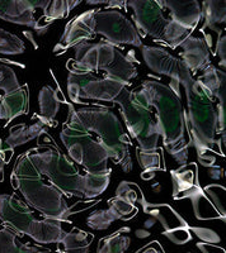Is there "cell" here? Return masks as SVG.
Wrapping results in <instances>:
<instances>
[{"instance_id":"obj_41","label":"cell","mask_w":226,"mask_h":253,"mask_svg":"<svg viewBox=\"0 0 226 253\" xmlns=\"http://www.w3.org/2000/svg\"><path fill=\"white\" fill-rule=\"evenodd\" d=\"M44 253H45V252H44Z\"/></svg>"},{"instance_id":"obj_40","label":"cell","mask_w":226,"mask_h":253,"mask_svg":"<svg viewBox=\"0 0 226 253\" xmlns=\"http://www.w3.org/2000/svg\"><path fill=\"white\" fill-rule=\"evenodd\" d=\"M155 224V220H154V219H150V220H148L146 221V227H151V225H154Z\"/></svg>"},{"instance_id":"obj_9","label":"cell","mask_w":226,"mask_h":253,"mask_svg":"<svg viewBox=\"0 0 226 253\" xmlns=\"http://www.w3.org/2000/svg\"><path fill=\"white\" fill-rule=\"evenodd\" d=\"M0 220L20 237L27 234L42 245L57 243L66 233L61 227V221L50 219L37 220L28 205L20 202L15 195H0Z\"/></svg>"},{"instance_id":"obj_2","label":"cell","mask_w":226,"mask_h":253,"mask_svg":"<svg viewBox=\"0 0 226 253\" xmlns=\"http://www.w3.org/2000/svg\"><path fill=\"white\" fill-rule=\"evenodd\" d=\"M29 161L42 176H46L51 185L69 196L81 199H93L107 190L111 172L79 173L74 162H71L57 147L41 146L27 151Z\"/></svg>"},{"instance_id":"obj_12","label":"cell","mask_w":226,"mask_h":253,"mask_svg":"<svg viewBox=\"0 0 226 253\" xmlns=\"http://www.w3.org/2000/svg\"><path fill=\"white\" fill-rule=\"evenodd\" d=\"M142 56L146 65L153 72H157L160 75L170 78V87L174 94L182 98L180 95V86H184L186 84L193 81V74L189 71L186 63L182 60L173 57L167 49L162 47H153L142 44Z\"/></svg>"},{"instance_id":"obj_7","label":"cell","mask_w":226,"mask_h":253,"mask_svg":"<svg viewBox=\"0 0 226 253\" xmlns=\"http://www.w3.org/2000/svg\"><path fill=\"white\" fill-rule=\"evenodd\" d=\"M80 124L90 133L97 134V141L105 147L110 160L119 165L125 172L132 170L130 156V138L117 115L108 108L88 107L76 110Z\"/></svg>"},{"instance_id":"obj_20","label":"cell","mask_w":226,"mask_h":253,"mask_svg":"<svg viewBox=\"0 0 226 253\" xmlns=\"http://www.w3.org/2000/svg\"><path fill=\"white\" fill-rule=\"evenodd\" d=\"M29 109V90L28 85L18 87L17 90L1 96L0 100V119L12 122L19 115L28 113ZM6 123V126H8Z\"/></svg>"},{"instance_id":"obj_21","label":"cell","mask_w":226,"mask_h":253,"mask_svg":"<svg viewBox=\"0 0 226 253\" xmlns=\"http://www.w3.org/2000/svg\"><path fill=\"white\" fill-rule=\"evenodd\" d=\"M142 205V209L146 214L153 216L154 220H159L163 225L164 232H170V230L178 229V228H188L187 223L179 214L168 204H151L145 199L144 194L140 200Z\"/></svg>"},{"instance_id":"obj_37","label":"cell","mask_w":226,"mask_h":253,"mask_svg":"<svg viewBox=\"0 0 226 253\" xmlns=\"http://www.w3.org/2000/svg\"><path fill=\"white\" fill-rule=\"evenodd\" d=\"M136 253H166L163 247L160 246V243L158 241L150 242L149 245H146L145 247L141 248V250L137 251Z\"/></svg>"},{"instance_id":"obj_6","label":"cell","mask_w":226,"mask_h":253,"mask_svg":"<svg viewBox=\"0 0 226 253\" xmlns=\"http://www.w3.org/2000/svg\"><path fill=\"white\" fill-rule=\"evenodd\" d=\"M113 103L119 107L128 133L139 143L136 156L140 166L149 172L164 170V166L160 165L162 157L158 152L160 134L151 109L142 107L133 100L127 87L122 90Z\"/></svg>"},{"instance_id":"obj_39","label":"cell","mask_w":226,"mask_h":253,"mask_svg":"<svg viewBox=\"0 0 226 253\" xmlns=\"http://www.w3.org/2000/svg\"><path fill=\"white\" fill-rule=\"evenodd\" d=\"M4 162L0 161V182L4 180Z\"/></svg>"},{"instance_id":"obj_34","label":"cell","mask_w":226,"mask_h":253,"mask_svg":"<svg viewBox=\"0 0 226 253\" xmlns=\"http://www.w3.org/2000/svg\"><path fill=\"white\" fill-rule=\"evenodd\" d=\"M189 230L196 233V236L205 243H219L220 242V237L218 233H215L214 230L207 229V228H198V227H189Z\"/></svg>"},{"instance_id":"obj_13","label":"cell","mask_w":226,"mask_h":253,"mask_svg":"<svg viewBox=\"0 0 226 253\" xmlns=\"http://www.w3.org/2000/svg\"><path fill=\"white\" fill-rule=\"evenodd\" d=\"M94 32L96 35H102L107 42L118 46V44H131V46L142 47L141 36L137 29L125 15L118 10H99L94 13Z\"/></svg>"},{"instance_id":"obj_25","label":"cell","mask_w":226,"mask_h":253,"mask_svg":"<svg viewBox=\"0 0 226 253\" xmlns=\"http://www.w3.org/2000/svg\"><path fill=\"white\" fill-rule=\"evenodd\" d=\"M226 3L225 0H207L203 1L202 9H201V19L203 18V26L201 32L210 28L218 33V36L223 35V29L219 28L218 24L226 22Z\"/></svg>"},{"instance_id":"obj_36","label":"cell","mask_w":226,"mask_h":253,"mask_svg":"<svg viewBox=\"0 0 226 253\" xmlns=\"http://www.w3.org/2000/svg\"><path fill=\"white\" fill-rule=\"evenodd\" d=\"M197 248L202 253H226L224 248L216 245H211V243H205V242L197 243Z\"/></svg>"},{"instance_id":"obj_22","label":"cell","mask_w":226,"mask_h":253,"mask_svg":"<svg viewBox=\"0 0 226 253\" xmlns=\"http://www.w3.org/2000/svg\"><path fill=\"white\" fill-rule=\"evenodd\" d=\"M173 178V198L182 199L183 195L188 193L189 190L198 186L197 165L184 164L178 170L171 171Z\"/></svg>"},{"instance_id":"obj_16","label":"cell","mask_w":226,"mask_h":253,"mask_svg":"<svg viewBox=\"0 0 226 253\" xmlns=\"http://www.w3.org/2000/svg\"><path fill=\"white\" fill-rule=\"evenodd\" d=\"M200 84L209 91L212 98H218V115H219V129L220 133L225 130L226 119V75L225 71L215 67L214 65H209L203 70V74L198 79Z\"/></svg>"},{"instance_id":"obj_32","label":"cell","mask_w":226,"mask_h":253,"mask_svg":"<svg viewBox=\"0 0 226 253\" xmlns=\"http://www.w3.org/2000/svg\"><path fill=\"white\" fill-rule=\"evenodd\" d=\"M205 193H207V195L210 196V200H211L212 204L215 205V208L218 209L219 214L225 219V187L221 186V185L214 184V185H209L203 189Z\"/></svg>"},{"instance_id":"obj_8","label":"cell","mask_w":226,"mask_h":253,"mask_svg":"<svg viewBox=\"0 0 226 253\" xmlns=\"http://www.w3.org/2000/svg\"><path fill=\"white\" fill-rule=\"evenodd\" d=\"M67 108L69 114L62 124L60 138L71 160L81 165L89 173H106L111 171L108 169L110 155L107 150L81 126L75 108L71 104H67Z\"/></svg>"},{"instance_id":"obj_14","label":"cell","mask_w":226,"mask_h":253,"mask_svg":"<svg viewBox=\"0 0 226 253\" xmlns=\"http://www.w3.org/2000/svg\"><path fill=\"white\" fill-rule=\"evenodd\" d=\"M94 13L96 9H90L87 12L81 13L70 20L65 26L64 35L61 36L60 42L55 46L54 52L64 53L71 47L78 46L81 42H88L96 37L94 32Z\"/></svg>"},{"instance_id":"obj_31","label":"cell","mask_w":226,"mask_h":253,"mask_svg":"<svg viewBox=\"0 0 226 253\" xmlns=\"http://www.w3.org/2000/svg\"><path fill=\"white\" fill-rule=\"evenodd\" d=\"M20 87L18 83L17 75H15L14 70L8 65L0 63V90L5 91V94L12 92Z\"/></svg>"},{"instance_id":"obj_38","label":"cell","mask_w":226,"mask_h":253,"mask_svg":"<svg viewBox=\"0 0 226 253\" xmlns=\"http://www.w3.org/2000/svg\"><path fill=\"white\" fill-rule=\"evenodd\" d=\"M149 236H150V233H149L148 230H142V229L136 230V237H139V238H146V237Z\"/></svg>"},{"instance_id":"obj_35","label":"cell","mask_w":226,"mask_h":253,"mask_svg":"<svg viewBox=\"0 0 226 253\" xmlns=\"http://www.w3.org/2000/svg\"><path fill=\"white\" fill-rule=\"evenodd\" d=\"M216 55L220 57V66L225 69L226 65V37L225 35L219 36L218 46H216Z\"/></svg>"},{"instance_id":"obj_29","label":"cell","mask_w":226,"mask_h":253,"mask_svg":"<svg viewBox=\"0 0 226 253\" xmlns=\"http://www.w3.org/2000/svg\"><path fill=\"white\" fill-rule=\"evenodd\" d=\"M26 51V44L18 36L0 28V53L20 55Z\"/></svg>"},{"instance_id":"obj_10","label":"cell","mask_w":226,"mask_h":253,"mask_svg":"<svg viewBox=\"0 0 226 253\" xmlns=\"http://www.w3.org/2000/svg\"><path fill=\"white\" fill-rule=\"evenodd\" d=\"M126 5L132 8L133 20L142 36H150L157 42H164L170 48H177L183 41L191 36V32L180 27L163 14V8L157 1L150 0H131ZM139 33V35H140Z\"/></svg>"},{"instance_id":"obj_5","label":"cell","mask_w":226,"mask_h":253,"mask_svg":"<svg viewBox=\"0 0 226 253\" xmlns=\"http://www.w3.org/2000/svg\"><path fill=\"white\" fill-rule=\"evenodd\" d=\"M75 48V60H69L66 67L75 74H92L103 71L105 78L113 79L130 85V80L137 76V69L132 51L123 55L119 48L107 41L81 42Z\"/></svg>"},{"instance_id":"obj_17","label":"cell","mask_w":226,"mask_h":253,"mask_svg":"<svg viewBox=\"0 0 226 253\" xmlns=\"http://www.w3.org/2000/svg\"><path fill=\"white\" fill-rule=\"evenodd\" d=\"M160 8H167L170 14V19L180 27L192 32L201 20V6L198 1H157Z\"/></svg>"},{"instance_id":"obj_19","label":"cell","mask_w":226,"mask_h":253,"mask_svg":"<svg viewBox=\"0 0 226 253\" xmlns=\"http://www.w3.org/2000/svg\"><path fill=\"white\" fill-rule=\"evenodd\" d=\"M35 9L32 0H0V19L35 28Z\"/></svg>"},{"instance_id":"obj_26","label":"cell","mask_w":226,"mask_h":253,"mask_svg":"<svg viewBox=\"0 0 226 253\" xmlns=\"http://www.w3.org/2000/svg\"><path fill=\"white\" fill-rule=\"evenodd\" d=\"M38 104H40V117L49 126H54V121L60 109L61 100L58 98V90L53 86H44L38 94Z\"/></svg>"},{"instance_id":"obj_15","label":"cell","mask_w":226,"mask_h":253,"mask_svg":"<svg viewBox=\"0 0 226 253\" xmlns=\"http://www.w3.org/2000/svg\"><path fill=\"white\" fill-rule=\"evenodd\" d=\"M139 209L125 196L116 194V196L108 202V208L98 210L90 214L87 219V225L93 230H106L111 227L113 221L128 220L136 215Z\"/></svg>"},{"instance_id":"obj_18","label":"cell","mask_w":226,"mask_h":253,"mask_svg":"<svg viewBox=\"0 0 226 253\" xmlns=\"http://www.w3.org/2000/svg\"><path fill=\"white\" fill-rule=\"evenodd\" d=\"M180 47L183 48L180 53L182 61L186 63V66L193 75L197 71H203L209 65H211L210 47L202 38L189 36L180 43Z\"/></svg>"},{"instance_id":"obj_11","label":"cell","mask_w":226,"mask_h":253,"mask_svg":"<svg viewBox=\"0 0 226 253\" xmlns=\"http://www.w3.org/2000/svg\"><path fill=\"white\" fill-rule=\"evenodd\" d=\"M128 85L121 81L103 76L98 79L92 74L69 72L67 76V94L73 103H80L81 99L113 101Z\"/></svg>"},{"instance_id":"obj_30","label":"cell","mask_w":226,"mask_h":253,"mask_svg":"<svg viewBox=\"0 0 226 253\" xmlns=\"http://www.w3.org/2000/svg\"><path fill=\"white\" fill-rule=\"evenodd\" d=\"M80 1L75 0H55V1H50L49 6L44 10L45 17L50 18L55 22L56 19H62L67 17L70 10L79 5Z\"/></svg>"},{"instance_id":"obj_23","label":"cell","mask_w":226,"mask_h":253,"mask_svg":"<svg viewBox=\"0 0 226 253\" xmlns=\"http://www.w3.org/2000/svg\"><path fill=\"white\" fill-rule=\"evenodd\" d=\"M94 239V234L88 233L79 228H73L71 232L57 242L58 253H89V248Z\"/></svg>"},{"instance_id":"obj_4","label":"cell","mask_w":226,"mask_h":253,"mask_svg":"<svg viewBox=\"0 0 226 253\" xmlns=\"http://www.w3.org/2000/svg\"><path fill=\"white\" fill-rule=\"evenodd\" d=\"M10 184L13 189L22 193L27 205L38 210L45 219L67 221L69 216L74 214L62 194L53 185H47L42 180V175L29 161L26 152L17 157L10 175Z\"/></svg>"},{"instance_id":"obj_27","label":"cell","mask_w":226,"mask_h":253,"mask_svg":"<svg viewBox=\"0 0 226 253\" xmlns=\"http://www.w3.org/2000/svg\"><path fill=\"white\" fill-rule=\"evenodd\" d=\"M131 232L130 227L119 228L111 236L101 238L97 246V253H125L130 247L131 238L123 233Z\"/></svg>"},{"instance_id":"obj_28","label":"cell","mask_w":226,"mask_h":253,"mask_svg":"<svg viewBox=\"0 0 226 253\" xmlns=\"http://www.w3.org/2000/svg\"><path fill=\"white\" fill-rule=\"evenodd\" d=\"M4 225V224H3ZM19 234L8 225L0 229V253H44L45 251L29 245L18 246L15 238Z\"/></svg>"},{"instance_id":"obj_3","label":"cell","mask_w":226,"mask_h":253,"mask_svg":"<svg viewBox=\"0 0 226 253\" xmlns=\"http://www.w3.org/2000/svg\"><path fill=\"white\" fill-rule=\"evenodd\" d=\"M183 87L186 90L188 105L187 124L192 144L197 151L198 161L203 166L211 167L216 160L209 152L223 156L221 139L216 138V134L220 133L218 110L214 105L212 96L198 80L191 81Z\"/></svg>"},{"instance_id":"obj_33","label":"cell","mask_w":226,"mask_h":253,"mask_svg":"<svg viewBox=\"0 0 226 253\" xmlns=\"http://www.w3.org/2000/svg\"><path fill=\"white\" fill-rule=\"evenodd\" d=\"M164 236L169 239L170 242L175 243V245H186L187 242L192 239L191 230L188 228H178V229L170 230V232H164Z\"/></svg>"},{"instance_id":"obj_1","label":"cell","mask_w":226,"mask_h":253,"mask_svg":"<svg viewBox=\"0 0 226 253\" xmlns=\"http://www.w3.org/2000/svg\"><path fill=\"white\" fill-rule=\"evenodd\" d=\"M131 96L142 107L155 109V123L164 148L177 162L186 164L192 141L182 98L158 80H145L139 90L131 91Z\"/></svg>"},{"instance_id":"obj_24","label":"cell","mask_w":226,"mask_h":253,"mask_svg":"<svg viewBox=\"0 0 226 253\" xmlns=\"http://www.w3.org/2000/svg\"><path fill=\"white\" fill-rule=\"evenodd\" d=\"M182 199H191L192 205L194 209V215L200 220H211V219H221L225 220L223 216L219 214L218 209L215 208L211 200L205 195L203 189L198 185V186L193 187L183 195Z\"/></svg>"}]
</instances>
